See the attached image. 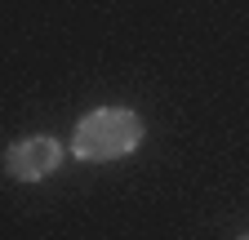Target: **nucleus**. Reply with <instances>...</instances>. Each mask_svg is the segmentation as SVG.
I'll list each match as a JSON object with an SVG mask.
<instances>
[{
    "instance_id": "nucleus-2",
    "label": "nucleus",
    "mask_w": 249,
    "mask_h": 240,
    "mask_svg": "<svg viewBox=\"0 0 249 240\" xmlns=\"http://www.w3.org/2000/svg\"><path fill=\"white\" fill-rule=\"evenodd\" d=\"M58 165H62V142L49 138V134L18 138L5 152V173L18 178V183H40V178H49Z\"/></svg>"
},
{
    "instance_id": "nucleus-1",
    "label": "nucleus",
    "mask_w": 249,
    "mask_h": 240,
    "mask_svg": "<svg viewBox=\"0 0 249 240\" xmlns=\"http://www.w3.org/2000/svg\"><path fill=\"white\" fill-rule=\"evenodd\" d=\"M142 142V116L129 107H98L89 111L76 134H71V156L76 160H120Z\"/></svg>"
},
{
    "instance_id": "nucleus-3",
    "label": "nucleus",
    "mask_w": 249,
    "mask_h": 240,
    "mask_svg": "<svg viewBox=\"0 0 249 240\" xmlns=\"http://www.w3.org/2000/svg\"><path fill=\"white\" fill-rule=\"evenodd\" d=\"M240 240H249V231H245V236H240Z\"/></svg>"
}]
</instances>
